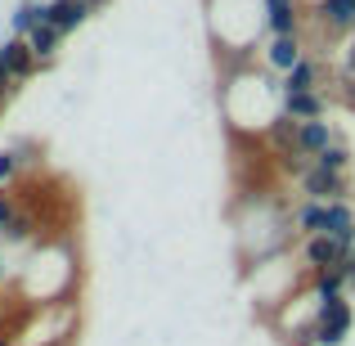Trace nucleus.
I'll use <instances>...</instances> for the list:
<instances>
[{"instance_id":"23","label":"nucleus","mask_w":355,"mask_h":346,"mask_svg":"<svg viewBox=\"0 0 355 346\" xmlns=\"http://www.w3.org/2000/svg\"><path fill=\"white\" fill-rule=\"evenodd\" d=\"M0 346H18V342H14V338H5V333H0Z\"/></svg>"},{"instance_id":"16","label":"nucleus","mask_w":355,"mask_h":346,"mask_svg":"<svg viewBox=\"0 0 355 346\" xmlns=\"http://www.w3.org/2000/svg\"><path fill=\"white\" fill-rule=\"evenodd\" d=\"M32 230H36V216L32 211H18V216L0 230V243H5V248H23V243L32 239Z\"/></svg>"},{"instance_id":"7","label":"nucleus","mask_w":355,"mask_h":346,"mask_svg":"<svg viewBox=\"0 0 355 346\" xmlns=\"http://www.w3.org/2000/svg\"><path fill=\"white\" fill-rule=\"evenodd\" d=\"M324 234H329V239H338L342 248H351V252H355V207H351V202H329Z\"/></svg>"},{"instance_id":"18","label":"nucleus","mask_w":355,"mask_h":346,"mask_svg":"<svg viewBox=\"0 0 355 346\" xmlns=\"http://www.w3.org/2000/svg\"><path fill=\"white\" fill-rule=\"evenodd\" d=\"M14 90H18V81L9 77V72H5V63H0V108H5L9 99H14Z\"/></svg>"},{"instance_id":"17","label":"nucleus","mask_w":355,"mask_h":346,"mask_svg":"<svg viewBox=\"0 0 355 346\" xmlns=\"http://www.w3.org/2000/svg\"><path fill=\"white\" fill-rule=\"evenodd\" d=\"M23 166H27V157H23V148H18V144L0 148V184H14L18 175H23Z\"/></svg>"},{"instance_id":"4","label":"nucleus","mask_w":355,"mask_h":346,"mask_svg":"<svg viewBox=\"0 0 355 346\" xmlns=\"http://www.w3.org/2000/svg\"><path fill=\"white\" fill-rule=\"evenodd\" d=\"M0 63H5V72L18 81V86H23V81H32L36 72H41V59H36L32 45L18 41V36H5V41H0Z\"/></svg>"},{"instance_id":"5","label":"nucleus","mask_w":355,"mask_h":346,"mask_svg":"<svg viewBox=\"0 0 355 346\" xmlns=\"http://www.w3.org/2000/svg\"><path fill=\"white\" fill-rule=\"evenodd\" d=\"M261 54H266V68H270V72L288 77V72H293L297 63L306 59V45H302V36H270V45H266Z\"/></svg>"},{"instance_id":"3","label":"nucleus","mask_w":355,"mask_h":346,"mask_svg":"<svg viewBox=\"0 0 355 346\" xmlns=\"http://www.w3.org/2000/svg\"><path fill=\"white\" fill-rule=\"evenodd\" d=\"M302 193L315 202H351V175L324 171V166H311L302 175Z\"/></svg>"},{"instance_id":"10","label":"nucleus","mask_w":355,"mask_h":346,"mask_svg":"<svg viewBox=\"0 0 355 346\" xmlns=\"http://www.w3.org/2000/svg\"><path fill=\"white\" fill-rule=\"evenodd\" d=\"M315 18H320L329 32H355V0H320V5H315Z\"/></svg>"},{"instance_id":"21","label":"nucleus","mask_w":355,"mask_h":346,"mask_svg":"<svg viewBox=\"0 0 355 346\" xmlns=\"http://www.w3.org/2000/svg\"><path fill=\"white\" fill-rule=\"evenodd\" d=\"M86 5H90V9H95V14H99V9H108V5H113V0H86Z\"/></svg>"},{"instance_id":"14","label":"nucleus","mask_w":355,"mask_h":346,"mask_svg":"<svg viewBox=\"0 0 355 346\" xmlns=\"http://www.w3.org/2000/svg\"><path fill=\"white\" fill-rule=\"evenodd\" d=\"M311 293H315V306L347 297V266H342V270H324V275H311Z\"/></svg>"},{"instance_id":"2","label":"nucleus","mask_w":355,"mask_h":346,"mask_svg":"<svg viewBox=\"0 0 355 346\" xmlns=\"http://www.w3.org/2000/svg\"><path fill=\"white\" fill-rule=\"evenodd\" d=\"M351 257V248H342L338 239L329 234H315V239L302 243V261H306V275H324V270H342Z\"/></svg>"},{"instance_id":"15","label":"nucleus","mask_w":355,"mask_h":346,"mask_svg":"<svg viewBox=\"0 0 355 346\" xmlns=\"http://www.w3.org/2000/svg\"><path fill=\"white\" fill-rule=\"evenodd\" d=\"M315 166H324V171H338V175H347V171H351V144L338 135V139H333V144L324 148L320 157H315Z\"/></svg>"},{"instance_id":"24","label":"nucleus","mask_w":355,"mask_h":346,"mask_svg":"<svg viewBox=\"0 0 355 346\" xmlns=\"http://www.w3.org/2000/svg\"><path fill=\"white\" fill-rule=\"evenodd\" d=\"M0 275H5V261H0Z\"/></svg>"},{"instance_id":"1","label":"nucleus","mask_w":355,"mask_h":346,"mask_svg":"<svg viewBox=\"0 0 355 346\" xmlns=\"http://www.w3.org/2000/svg\"><path fill=\"white\" fill-rule=\"evenodd\" d=\"M351 324H355V315H351L347 297L315 306V346H342L347 333H351Z\"/></svg>"},{"instance_id":"22","label":"nucleus","mask_w":355,"mask_h":346,"mask_svg":"<svg viewBox=\"0 0 355 346\" xmlns=\"http://www.w3.org/2000/svg\"><path fill=\"white\" fill-rule=\"evenodd\" d=\"M342 86H351V90H347V104L355 108V81H342Z\"/></svg>"},{"instance_id":"6","label":"nucleus","mask_w":355,"mask_h":346,"mask_svg":"<svg viewBox=\"0 0 355 346\" xmlns=\"http://www.w3.org/2000/svg\"><path fill=\"white\" fill-rule=\"evenodd\" d=\"M90 14H95V9H90L86 0H50V23L59 27L63 36L81 32V27L90 23Z\"/></svg>"},{"instance_id":"19","label":"nucleus","mask_w":355,"mask_h":346,"mask_svg":"<svg viewBox=\"0 0 355 346\" xmlns=\"http://www.w3.org/2000/svg\"><path fill=\"white\" fill-rule=\"evenodd\" d=\"M14 216H18V202L9 198V193H0V230H5V225H9Z\"/></svg>"},{"instance_id":"20","label":"nucleus","mask_w":355,"mask_h":346,"mask_svg":"<svg viewBox=\"0 0 355 346\" xmlns=\"http://www.w3.org/2000/svg\"><path fill=\"white\" fill-rule=\"evenodd\" d=\"M347 284H355V252L347 257Z\"/></svg>"},{"instance_id":"13","label":"nucleus","mask_w":355,"mask_h":346,"mask_svg":"<svg viewBox=\"0 0 355 346\" xmlns=\"http://www.w3.org/2000/svg\"><path fill=\"white\" fill-rule=\"evenodd\" d=\"M27 45H32V54L41 59V72H45V68H54V54H59V45H63V32L54 23H41L32 36H27Z\"/></svg>"},{"instance_id":"9","label":"nucleus","mask_w":355,"mask_h":346,"mask_svg":"<svg viewBox=\"0 0 355 346\" xmlns=\"http://www.w3.org/2000/svg\"><path fill=\"white\" fill-rule=\"evenodd\" d=\"M324 113H329V99L315 90V95H284V117L293 121H324Z\"/></svg>"},{"instance_id":"11","label":"nucleus","mask_w":355,"mask_h":346,"mask_svg":"<svg viewBox=\"0 0 355 346\" xmlns=\"http://www.w3.org/2000/svg\"><path fill=\"white\" fill-rule=\"evenodd\" d=\"M324 216H329V202H315V198H302L293 207V225L302 234V243L315 239V234H324Z\"/></svg>"},{"instance_id":"8","label":"nucleus","mask_w":355,"mask_h":346,"mask_svg":"<svg viewBox=\"0 0 355 346\" xmlns=\"http://www.w3.org/2000/svg\"><path fill=\"white\" fill-rule=\"evenodd\" d=\"M333 139H338V130H333L329 121H306V126L297 130V153H302V157H311V162H315V157H320L324 148L333 144Z\"/></svg>"},{"instance_id":"12","label":"nucleus","mask_w":355,"mask_h":346,"mask_svg":"<svg viewBox=\"0 0 355 346\" xmlns=\"http://www.w3.org/2000/svg\"><path fill=\"white\" fill-rule=\"evenodd\" d=\"M320 59H302L293 72L284 77V95H315L320 90Z\"/></svg>"}]
</instances>
